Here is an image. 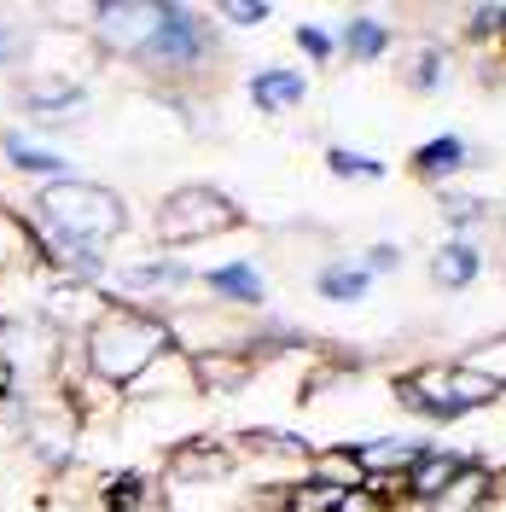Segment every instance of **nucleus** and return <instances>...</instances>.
<instances>
[{
    "mask_svg": "<svg viewBox=\"0 0 506 512\" xmlns=\"http://www.w3.org/2000/svg\"><path fill=\"white\" fill-rule=\"evenodd\" d=\"M41 216H47V227H59V233H70V239H82V245H105V239H117L123 233V204H117V192L94 187V181H47L41 187Z\"/></svg>",
    "mask_w": 506,
    "mask_h": 512,
    "instance_id": "nucleus-1",
    "label": "nucleus"
},
{
    "mask_svg": "<svg viewBox=\"0 0 506 512\" xmlns=\"http://www.w3.org/2000/svg\"><path fill=\"white\" fill-rule=\"evenodd\" d=\"M163 350H169V326H163V320L105 315L94 332H88V367H94L99 379H111V384L146 373Z\"/></svg>",
    "mask_w": 506,
    "mask_h": 512,
    "instance_id": "nucleus-2",
    "label": "nucleus"
},
{
    "mask_svg": "<svg viewBox=\"0 0 506 512\" xmlns=\"http://www.w3.org/2000/svg\"><path fill=\"white\" fill-rule=\"evenodd\" d=\"M239 222V210L227 204L216 187H181L169 204L158 210V233L169 245H187V239H210V233H227Z\"/></svg>",
    "mask_w": 506,
    "mask_h": 512,
    "instance_id": "nucleus-3",
    "label": "nucleus"
},
{
    "mask_svg": "<svg viewBox=\"0 0 506 512\" xmlns=\"http://www.w3.org/2000/svg\"><path fill=\"white\" fill-rule=\"evenodd\" d=\"M152 64H192L198 59V12L187 6H158V30L146 41Z\"/></svg>",
    "mask_w": 506,
    "mask_h": 512,
    "instance_id": "nucleus-4",
    "label": "nucleus"
},
{
    "mask_svg": "<svg viewBox=\"0 0 506 512\" xmlns=\"http://www.w3.org/2000/svg\"><path fill=\"white\" fill-rule=\"evenodd\" d=\"M94 30H99V41L105 47H140L146 53V41H152V30H158V6H99L94 12Z\"/></svg>",
    "mask_w": 506,
    "mask_h": 512,
    "instance_id": "nucleus-5",
    "label": "nucleus"
},
{
    "mask_svg": "<svg viewBox=\"0 0 506 512\" xmlns=\"http://www.w3.org/2000/svg\"><path fill=\"white\" fill-rule=\"evenodd\" d=\"M466 466H472V460H466V454H454V448L419 454V460H413V472H408V489L419 495V501H443L448 489L466 478Z\"/></svg>",
    "mask_w": 506,
    "mask_h": 512,
    "instance_id": "nucleus-6",
    "label": "nucleus"
},
{
    "mask_svg": "<svg viewBox=\"0 0 506 512\" xmlns=\"http://www.w3.org/2000/svg\"><path fill=\"white\" fill-rule=\"evenodd\" d=\"M396 396L425 419H460L454 414V396H448V367H419L413 379L396 384Z\"/></svg>",
    "mask_w": 506,
    "mask_h": 512,
    "instance_id": "nucleus-7",
    "label": "nucleus"
},
{
    "mask_svg": "<svg viewBox=\"0 0 506 512\" xmlns=\"http://www.w3.org/2000/svg\"><path fill=\"white\" fill-rule=\"evenodd\" d=\"M361 454V466L373 472V478H384V472H413V460L425 454V448L413 443V437H379V443L355 448Z\"/></svg>",
    "mask_w": 506,
    "mask_h": 512,
    "instance_id": "nucleus-8",
    "label": "nucleus"
},
{
    "mask_svg": "<svg viewBox=\"0 0 506 512\" xmlns=\"http://www.w3.org/2000/svg\"><path fill=\"white\" fill-rule=\"evenodd\" d=\"M431 280H437L443 291L472 286V280H477V251L466 245V239H448L443 251L431 256Z\"/></svg>",
    "mask_w": 506,
    "mask_h": 512,
    "instance_id": "nucleus-9",
    "label": "nucleus"
},
{
    "mask_svg": "<svg viewBox=\"0 0 506 512\" xmlns=\"http://www.w3.org/2000/svg\"><path fill=\"white\" fill-rule=\"evenodd\" d=\"M47 315L64 320V326H82V320L99 315V291L82 286V280H64V286L47 291Z\"/></svg>",
    "mask_w": 506,
    "mask_h": 512,
    "instance_id": "nucleus-10",
    "label": "nucleus"
},
{
    "mask_svg": "<svg viewBox=\"0 0 506 512\" xmlns=\"http://www.w3.org/2000/svg\"><path fill=\"white\" fill-rule=\"evenodd\" d=\"M448 396H454V414H466V408H483V402L506 396V384L477 373V367H448Z\"/></svg>",
    "mask_w": 506,
    "mask_h": 512,
    "instance_id": "nucleus-11",
    "label": "nucleus"
},
{
    "mask_svg": "<svg viewBox=\"0 0 506 512\" xmlns=\"http://www.w3.org/2000/svg\"><path fill=\"white\" fill-rule=\"evenodd\" d=\"M251 99L262 111H291V105L303 99V76H297V70H262L251 82Z\"/></svg>",
    "mask_w": 506,
    "mask_h": 512,
    "instance_id": "nucleus-12",
    "label": "nucleus"
},
{
    "mask_svg": "<svg viewBox=\"0 0 506 512\" xmlns=\"http://www.w3.org/2000/svg\"><path fill=\"white\" fill-rule=\"evenodd\" d=\"M315 483H332V489L355 495V489L367 483V466H361V454H355V448H332V454H320Z\"/></svg>",
    "mask_w": 506,
    "mask_h": 512,
    "instance_id": "nucleus-13",
    "label": "nucleus"
},
{
    "mask_svg": "<svg viewBox=\"0 0 506 512\" xmlns=\"http://www.w3.org/2000/svg\"><path fill=\"white\" fill-rule=\"evenodd\" d=\"M460 163H466V140H454V134H443V140H431V146L413 152V169H419L425 181H443V175H454Z\"/></svg>",
    "mask_w": 506,
    "mask_h": 512,
    "instance_id": "nucleus-14",
    "label": "nucleus"
},
{
    "mask_svg": "<svg viewBox=\"0 0 506 512\" xmlns=\"http://www.w3.org/2000/svg\"><path fill=\"white\" fill-rule=\"evenodd\" d=\"M210 286L233 297V303H262V280H256L251 262H222V268H210Z\"/></svg>",
    "mask_w": 506,
    "mask_h": 512,
    "instance_id": "nucleus-15",
    "label": "nucleus"
},
{
    "mask_svg": "<svg viewBox=\"0 0 506 512\" xmlns=\"http://www.w3.org/2000/svg\"><path fill=\"white\" fill-rule=\"evenodd\" d=\"M367 268H355V262H332V268H320V297H338V303H355L361 291H367Z\"/></svg>",
    "mask_w": 506,
    "mask_h": 512,
    "instance_id": "nucleus-16",
    "label": "nucleus"
},
{
    "mask_svg": "<svg viewBox=\"0 0 506 512\" xmlns=\"http://www.w3.org/2000/svg\"><path fill=\"white\" fill-rule=\"evenodd\" d=\"M285 507L291 512H344L349 495L332 489V483H297V489H285Z\"/></svg>",
    "mask_w": 506,
    "mask_h": 512,
    "instance_id": "nucleus-17",
    "label": "nucleus"
},
{
    "mask_svg": "<svg viewBox=\"0 0 506 512\" xmlns=\"http://www.w3.org/2000/svg\"><path fill=\"white\" fill-rule=\"evenodd\" d=\"M6 152H12V163H24L30 175H64V158L59 152H41V146H30V140H6Z\"/></svg>",
    "mask_w": 506,
    "mask_h": 512,
    "instance_id": "nucleus-18",
    "label": "nucleus"
},
{
    "mask_svg": "<svg viewBox=\"0 0 506 512\" xmlns=\"http://www.w3.org/2000/svg\"><path fill=\"white\" fill-rule=\"evenodd\" d=\"M134 291H181L187 286V268H175V262H152V268H134Z\"/></svg>",
    "mask_w": 506,
    "mask_h": 512,
    "instance_id": "nucleus-19",
    "label": "nucleus"
},
{
    "mask_svg": "<svg viewBox=\"0 0 506 512\" xmlns=\"http://www.w3.org/2000/svg\"><path fill=\"white\" fill-rule=\"evenodd\" d=\"M384 41H390V30L373 24V18H355V24H349V53H355V59H379Z\"/></svg>",
    "mask_w": 506,
    "mask_h": 512,
    "instance_id": "nucleus-20",
    "label": "nucleus"
},
{
    "mask_svg": "<svg viewBox=\"0 0 506 512\" xmlns=\"http://www.w3.org/2000/svg\"><path fill=\"white\" fill-rule=\"evenodd\" d=\"M175 472H181V478H222V472H227V460L216 454V448H181Z\"/></svg>",
    "mask_w": 506,
    "mask_h": 512,
    "instance_id": "nucleus-21",
    "label": "nucleus"
},
{
    "mask_svg": "<svg viewBox=\"0 0 506 512\" xmlns=\"http://www.w3.org/2000/svg\"><path fill=\"white\" fill-rule=\"evenodd\" d=\"M146 501V478L140 472H123V478L105 483V507H140Z\"/></svg>",
    "mask_w": 506,
    "mask_h": 512,
    "instance_id": "nucleus-22",
    "label": "nucleus"
},
{
    "mask_svg": "<svg viewBox=\"0 0 506 512\" xmlns=\"http://www.w3.org/2000/svg\"><path fill=\"white\" fill-rule=\"evenodd\" d=\"M30 111H82V88H47V94L24 99Z\"/></svg>",
    "mask_w": 506,
    "mask_h": 512,
    "instance_id": "nucleus-23",
    "label": "nucleus"
},
{
    "mask_svg": "<svg viewBox=\"0 0 506 512\" xmlns=\"http://www.w3.org/2000/svg\"><path fill=\"white\" fill-rule=\"evenodd\" d=\"M297 41H303V53H309V59H332V53H338V41H332L326 30H315V24H309V30H297Z\"/></svg>",
    "mask_w": 506,
    "mask_h": 512,
    "instance_id": "nucleus-24",
    "label": "nucleus"
},
{
    "mask_svg": "<svg viewBox=\"0 0 506 512\" xmlns=\"http://www.w3.org/2000/svg\"><path fill=\"white\" fill-rule=\"evenodd\" d=\"M332 169H338V175H373V181H379V163L373 158H355V152H332Z\"/></svg>",
    "mask_w": 506,
    "mask_h": 512,
    "instance_id": "nucleus-25",
    "label": "nucleus"
},
{
    "mask_svg": "<svg viewBox=\"0 0 506 512\" xmlns=\"http://www.w3.org/2000/svg\"><path fill=\"white\" fill-rule=\"evenodd\" d=\"M443 210L448 216H454V222L466 227V222H477V216H483V204H477V198H460V192H448L443 198Z\"/></svg>",
    "mask_w": 506,
    "mask_h": 512,
    "instance_id": "nucleus-26",
    "label": "nucleus"
},
{
    "mask_svg": "<svg viewBox=\"0 0 506 512\" xmlns=\"http://www.w3.org/2000/svg\"><path fill=\"white\" fill-rule=\"evenodd\" d=\"M437 70H443V59H437V53H425V59L413 64V82H419V88H431V82H437Z\"/></svg>",
    "mask_w": 506,
    "mask_h": 512,
    "instance_id": "nucleus-27",
    "label": "nucleus"
},
{
    "mask_svg": "<svg viewBox=\"0 0 506 512\" xmlns=\"http://www.w3.org/2000/svg\"><path fill=\"white\" fill-rule=\"evenodd\" d=\"M268 12L262 6H227V24H262Z\"/></svg>",
    "mask_w": 506,
    "mask_h": 512,
    "instance_id": "nucleus-28",
    "label": "nucleus"
},
{
    "mask_svg": "<svg viewBox=\"0 0 506 512\" xmlns=\"http://www.w3.org/2000/svg\"><path fill=\"white\" fill-rule=\"evenodd\" d=\"M396 262H402V256H396V245H379V251L367 256V274H373V268H396Z\"/></svg>",
    "mask_w": 506,
    "mask_h": 512,
    "instance_id": "nucleus-29",
    "label": "nucleus"
},
{
    "mask_svg": "<svg viewBox=\"0 0 506 512\" xmlns=\"http://www.w3.org/2000/svg\"><path fill=\"white\" fill-rule=\"evenodd\" d=\"M18 53H24V47H18V35H12V30H0V64H12Z\"/></svg>",
    "mask_w": 506,
    "mask_h": 512,
    "instance_id": "nucleus-30",
    "label": "nucleus"
},
{
    "mask_svg": "<svg viewBox=\"0 0 506 512\" xmlns=\"http://www.w3.org/2000/svg\"><path fill=\"white\" fill-rule=\"evenodd\" d=\"M12 390V367H6V355H0V396Z\"/></svg>",
    "mask_w": 506,
    "mask_h": 512,
    "instance_id": "nucleus-31",
    "label": "nucleus"
},
{
    "mask_svg": "<svg viewBox=\"0 0 506 512\" xmlns=\"http://www.w3.org/2000/svg\"><path fill=\"white\" fill-rule=\"evenodd\" d=\"M501 18H506V6H501Z\"/></svg>",
    "mask_w": 506,
    "mask_h": 512,
    "instance_id": "nucleus-32",
    "label": "nucleus"
}]
</instances>
